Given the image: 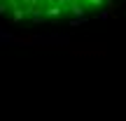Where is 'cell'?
I'll list each match as a JSON object with an SVG mask.
<instances>
[{
  "label": "cell",
  "instance_id": "obj_1",
  "mask_svg": "<svg viewBox=\"0 0 126 121\" xmlns=\"http://www.w3.org/2000/svg\"><path fill=\"white\" fill-rule=\"evenodd\" d=\"M112 0H0V14L16 21H68L100 12Z\"/></svg>",
  "mask_w": 126,
  "mask_h": 121
}]
</instances>
